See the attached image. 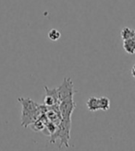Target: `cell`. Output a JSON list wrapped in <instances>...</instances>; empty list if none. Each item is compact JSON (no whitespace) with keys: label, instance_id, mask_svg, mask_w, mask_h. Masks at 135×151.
<instances>
[{"label":"cell","instance_id":"obj_1","mask_svg":"<svg viewBox=\"0 0 135 151\" xmlns=\"http://www.w3.org/2000/svg\"><path fill=\"white\" fill-rule=\"evenodd\" d=\"M18 101L21 103L22 106L21 125L23 127L30 126L47 111V107L44 104L40 105L30 98H19Z\"/></svg>","mask_w":135,"mask_h":151},{"label":"cell","instance_id":"obj_2","mask_svg":"<svg viewBox=\"0 0 135 151\" xmlns=\"http://www.w3.org/2000/svg\"><path fill=\"white\" fill-rule=\"evenodd\" d=\"M70 127H71V120H64L62 119L59 124L57 125L56 131L52 134L50 137V143H56L57 140L60 141V145H65L66 147H69V141L70 138Z\"/></svg>","mask_w":135,"mask_h":151},{"label":"cell","instance_id":"obj_3","mask_svg":"<svg viewBox=\"0 0 135 151\" xmlns=\"http://www.w3.org/2000/svg\"><path fill=\"white\" fill-rule=\"evenodd\" d=\"M57 88L59 101L65 99H69V98H73L74 96L75 91L73 88V83L70 78H65L62 84Z\"/></svg>","mask_w":135,"mask_h":151},{"label":"cell","instance_id":"obj_4","mask_svg":"<svg viewBox=\"0 0 135 151\" xmlns=\"http://www.w3.org/2000/svg\"><path fill=\"white\" fill-rule=\"evenodd\" d=\"M75 108H76V104L74 102L73 98L60 101L58 104V111L64 120H71V114Z\"/></svg>","mask_w":135,"mask_h":151},{"label":"cell","instance_id":"obj_5","mask_svg":"<svg viewBox=\"0 0 135 151\" xmlns=\"http://www.w3.org/2000/svg\"><path fill=\"white\" fill-rule=\"evenodd\" d=\"M44 90H46V97H44V104L47 108L58 107L59 99H58L57 88H49L47 87H44Z\"/></svg>","mask_w":135,"mask_h":151},{"label":"cell","instance_id":"obj_6","mask_svg":"<svg viewBox=\"0 0 135 151\" xmlns=\"http://www.w3.org/2000/svg\"><path fill=\"white\" fill-rule=\"evenodd\" d=\"M86 106L90 111H99V98L98 97H91L86 102Z\"/></svg>","mask_w":135,"mask_h":151},{"label":"cell","instance_id":"obj_7","mask_svg":"<svg viewBox=\"0 0 135 151\" xmlns=\"http://www.w3.org/2000/svg\"><path fill=\"white\" fill-rule=\"evenodd\" d=\"M123 48L130 55L135 54V39H127L123 41Z\"/></svg>","mask_w":135,"mask_h":151},{"label":"cell","instance_id":"obj_8","mask_svg":"<svg viewBox=\"0 0 135 151\" xmlns=\"http://www.w3.org/2000/svg\"><path fill=\"white\" fill-rule=\"evenodd\" d=\"M121 38L122 40H127V39H135V31L130 28H124L121 31Z\"/></svg>","mask_w":135,"mask_h":151},{"label":"cell","instance_id":"obj_9","mask_svg":"<svg viewBox=\"0 0 135 151\" xmlns=\"http://www.w3.org/2000/svg\"><path fill=\"white\" fill-rule=\"evenodd\" d=\"M110 108V101L107 97H99V110L104 111H108Z\"/></svg>","mask_w":135,"mask_h":151},{"label":"cell","instance_id":"obj_10","mask_svg":"<svg viewBox=\"0 0 135 151\" xmlns=\"http://www.w3.org/2000/svg\"><path fill=\"white\" fill-rule=\"evenodd\" d=\"M61 37V33L57 29H52L48 32V38L51 41H57Z\"/></svg>","mask_w":135,"mask_h":151}]
</instances>
